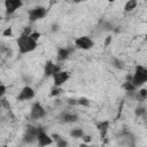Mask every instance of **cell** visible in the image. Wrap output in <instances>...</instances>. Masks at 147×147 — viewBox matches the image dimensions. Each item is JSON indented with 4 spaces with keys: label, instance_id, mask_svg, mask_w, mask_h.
I'll return each mask as SVG.
<instances>
[{
    "label": "cell",
    "instance_id": "cell-1",
    "mask_svg": "<svg viewBox=\"0 0 147 147\" xmlns=\"http://www.w3.org/2000/svg\"><path fill=\"white\" fill-rule=\"evenodd\" d=\"M16 42H17V46H18V51L22 54L30 53V52L34 51L36 47H37V41H34L30 36H26L24 33H22L17 38Z\"/></svg>",
    "mask_w": 147,
    "mask_h": 147
},
{
    "label": "cell",
    "instance_id": "cell-2",
    "mask_svg": "<svg viewBox=\"0 0 147 147\" xmlns=\"http://www.w3.org/2000/svg\"><path fill=\"white\" fill-rule=\"evenodd\" d=\"M132 85L137 88L141 85H144L146 82H147V69L142 65H138L136 68V71L133 74V76L131 77V80Z\"/></svg>",
    "mask_w": 147,
    "mask_h": 147
},
{
    "label": "cell",
    "instance_id": "cell-3",
    "mask_svg": "<svg viewBox=\"0 0 147 147\" xmlns=\"http://www.w3.org/2000/svg\"><path fill=\"white\" fill-rule=\"evenodd\" d=\"M41 131H42V129L37 127V126H28L26 127V131H25V134L23 137L24 142L32 144V142L37 141V138H38V136H39V133Z\"/></svg>",
    "mask_w": 147,
    "mask_h": 147
},
{
    "label": "cell",
    "instance_id": "cell-4",
    "mask_svg": "<svg viewBox=\"0 0 147 147\" xmlns=\"http://www.w3.org/2000/svg\"><path fill=\"white\" fill-rule=\"evenodd\" d=\"M47 14V9L45 7H41V6H37L32 9H30L28 11V16H29V20L31 22H36L42 17H45Z\"/></svg>",
    "mask_w": 147,
    "mask_h": 147
},
{
    "label": "cell",
    "instance_id": "cell-5",
    "mask_svg": "<svg viewBox=\"0 0 147 147\" xmlns=\"http://www.w3.org/2000/svg\"><path fill=\"white\" fill-rule=\"evenodd\" d=\"M75 46L77 48H80V49H90L94 46V42L93 40L90 38V37H86V36H83V37H79L75 40Z\"/></svg>",
    "mask_w": 147,
    "mask_h": 147
},
{
    "label": "cell",
    "instance_id": "cell-6",
    "mask_svg": "<svg viewBox=\"0 0 147 147\" xmlns=\"http://www.w3.org/2000/svg\"><path fill=\"white\" fill-rule=\"evenodd\" d=\"M46 116V110L45 108L39 103V102H36L33 103L32 108H31V113H30V117L32 119H40L42 117Z\"/></svg>",
    "mask_w": 147,
    "mask_h": 147
},
{
    "label": "cell",
    "instance_id": "cell-7",
    "mask_svg": "<svg viewBox=\"0 0 147 147\" xmlns=\"http://www.w3.org/2000/svg\"><path fill=\"white\" fill-rule=\"evenodd\" d=\"M23 6V2L21 0H6L5 1V8H6V14L11 15L13 13L16 11L20 7Z\"/></svg>",
    "mask_w": 147,
    "mask_h": 147
},
{
    "label": "cell",
    "instance_id": "cell-8",
    "mask_svg": "<svg viewBox=\"0 0 147 147\" xmlns=\"http://www.w3.org/2000/svg\"><path fill=\"white\" fill-rule=\"evenodd\" d=\"M70 78V74L68 71H62L60 70L59 72H56L53 76V80H54V85L55 87H60L62 84H64L68 79Z\"/></svg>",
    "mask_w": 147,
    "mask_h": 147
},
{
    "label": "cell",
    "instance_id": "cell-9",
    "mask_svg": "<svg viewBox=\"0 0 147 147\" xmlns=\"http://www.w3.org/2000/svg\"><path fill=\"white\" fill-rule=\"evenodd\" d=\"M34 96V91L30 87V86H24L20 94L17 95V100L18 101H26V100H31Z\"/></svg>",
    "mask_w": 147,
    "mask_h": 147
},
{
    "label": "cell",
    "instance_id": "cell-10",
    "mask_svg": "<svg viewBox=\"0 0 147 147\" xmlns=\"http://www.w3.org/2000/svg\"><path fill=\"white\" fill-rule=\"evenodd\" d=\"M61 69L59 65H56L55 63H53L52 61H47L46 64H45V68H44V72H45V76H54L56 72H59Z\"/></svg>",
    "mask_w": 147,
    "mask_h": 147
},
{
    "label": "cell",
    "instance_id": "cell-11",
    "mask_svg": "<svg viewBox=\"0 0 147 147\" xmlns=\"http://www.w3.org/2000/svg\"><path fill=\"white\" fill-rule=\"evenodd\" d=\"M37 141H38V145L40 146V147H45V146H48V145H51L52 142H53V139H52V137H49L46 132H44V130L39 133V136H38V138H37Z\"/></svg>",
    "mask_w": 147,
    "mask_h": 147
},
{
    "label": "cell",
    "instance_id": "cell-12",
    "mask_svg": "<svg viewBox=\"0 0 147 147\" xmlns=\"http://www.w3.org/2000/svg\"><path fill=\"white\" fill-rule=\"evenodd\" d=\"M109 121H101V122H98L96 123V129L100 133V137L101 139H105L107 133H108V129H109Z\"/></svg>",
    "mask_w": 147,
    "mask_h": 147
},
{
    "label": "cell",
    "instance_id": "cell-13",
    "mask_svg": "<svg viewBox=\"0 0 147 147\" xmlns=\"http://www.w3.org/2000/svg\"><path fill=\"white\" fill-rule=\"evenodd\" d=\"M60 119L64 123H74L78 119V116L76 114H71V113H62L60 116Z\"/></svg>",
    "mask_w": 147,
    "mask_h": 147
},
{
    "label": "cell",
    "instance_id": "cell-14",
    "mask_svg": "<svg viewBox=\"0 0 147 147\" xmlns=\"http://www.w3.org/2000/svg\"><path fill=\"white\" fill-rule=\"evenodd\" d=\"M71 52H72V48H59L57 49V60L59 61L67 60Z\"/></svg>",
    "mask_w": 147,
    "mask_h": 147
},
{
    "label": "cell",
    "instance_id": "cell-15",
    "mask_svg": "<svg viewBox=\"0 0 147 147\" xmlns=\"http://www.w3.org/2000/svg\"><path fill=\"white\" fill-rule=\"evenodd\" d=\"M146 98H147V90H146V88H141V90L138 91V93L136 94V99H137L138 101H140V102L145 101Z\"/></svg>",
    "mask_w": 147,
    "mask_h": 147
},
{
    "label": "cell",
    "instance_id": "cell-16",
    "mask_svg": "<svg viewBox=\"0 0 147 147\" xmlns=\"http://www.w3.org/2000/svg\"><path fill=\"white\" fill-rule=\"evenodd\" d=\"M111 65L113 67H115V68H117V69H124V62L122 61V60H119V59H117V57H113L111 59Z\"/></svg>",
    "mask_w": 147,
    "mask_h": 147
},
{
    "label": "cell",
    "instance_id": "cell-17",
    "mask_svg": "<svg viewBox=\"0 0 147 147\" xmlns=\"http://www.w3.org/2000/svg\"><path fill=\"white\" fill-rule=\"evenodd\" d=\"M136 7H137V1H136V0H129V1L125 3V6H124V10H125V11H131V10H133Z\"/></svg>",
    "mask_w": 147,
    "mask_h": 147
},
{
    "label": "cell",
    "instance_id": "cell-18",
    "mask_svg": "<svg viewBox=\"0 0 147 147\" xmlns=\"http://www.w3.org/2000/svg\"><path fill=\"white\" fill-rule=\"evenodd\" d=\"M122 86H123V88H124L127 93H133V92L136 91V87L132 85V83H131L130 80H126Z\"/></svg>",
    "mask_w": 147,
    "mask_h": 147
},
{
    "label": "cell",
    "instance_id": "cell-19",
    "mask_svg": "<svg viewBox=\"0 0 147 147\" xmlns=\"http://www.w3.org/2000/svg\"><path fill=\"white\" fill-rule=\"evenodd\" d=\"M70 136L74 137V138H83L84 132H83L82 129H78V127H77V129H72V130H71Z\"/></svg>",
    "mask_w": 147,
    "mask_h": 147
},
{
    "label": "cell",
    "instance_id": "cell-20",
    "mask_svg": "<svg viewBox=\"0 0 147 147\" xmlns=\"http://www.w3.org/2000/svg\"><path fill=\"white\" fill-rule=\"evenodd\" d=\"M77 105H80V106H85V107H90V106H91V103H90V100H88L87 98H84V96H82V98H79V99L77 100Z\"/></svg>",
    "mask_w": 147,
    "mask_h": 147
},
{
    "label": "cell",
    "instance_id": "cell-21",
    "mask_svg": "<svg viewBox=\"0 0 147 147\" xmlns=\"http://www.w3.org/2000/svg\"><path fill=\"white\" fill-rule=\"evenodd\" d=\"M134 113H136L137 116H145V114H146V109H145L144 107H138V108H136Z\"/></svg>",
    "mask_w": 147,
    "mask_h": 147
},
{
    "label": "cell",
    "instance_id": "cell-22",
    "mask_svg": "<svg viewBox=\"0 0 147 147\" xmlns=\"http://www.w3.org/2000/svg\"><path fill=\"white\" fill-rule=\"evenodd\" d=\"M56 146L57 147H68V142H67V140H64V139H59L57 141H56Z\"/></svg>",
    "mask_w": 147,
    "mask_h": 147
},
{
    "label": "cell",
    "instance_id": "cell-23",
    "mask_svg": "<svg viewBox=\"0 0 147 147\" xmlns=\"http://www.w3.org/2000/svg\"><path fill=\"white\" fill-rule=\"evenodd\" d=\"M0 103H1V107H5L6 109H8V110H10V105H9V102L6 100V99H0Z\"/></svg>",
    "mask_w": 147,
    "mask_h": 147
},
{
    "label": "cell",
    "instance_id": "cell-24",
    "mask_svg": "<svg viewBox=\"0 0 147 147\" xmlns=\"http://www.w3.org/2000/svg\"><path fill=\"white\" fill-rule=\"evenodd\" d=\"M62 93V90L60 88V87H54L53 90H52V92H51V95L52 96H56V95H59V94H61Z\"/></svg>",
    "mask_w": 147,
    "mask_h": 147
},
{
    "label": "cell",
    "instance_id": "cell-25",
    "mask_svg": "<svg viewBox=\"0 0 147 147\" xmlns=\"http://www.w3.org/2000/svg\"><path fill=\"white\" fill-rule=\"evenodd\" d=\"M3 37H10L11 34H13V30H11V28H7L5 31H3Z\"/></svg>",
    "mask_w": 147,
    "mask_h": 147
},
{
    "label": "cell",
    "instance_id": "cell-26",
    "mask_svg": "<svg viewBox=\"0 0 147 147\" xmlns=\"http://www.w3.org/2000/svg\"><path fill=\"white\" fill-rule=\"evenodd\" d=\"M30 37H31V38H32L34 41H37V40L39 39V37H40V32H31Z\"/></svg>",
    "mask_w": 147,
    "mask_h": 147
},
{
    "label": "cell",
    "instance_id": "cell-27",
    "mask_svg": "<svg viewBox=\"0 0 147 147\" xmlns=\"http://www.w3.org/2000/svg\"><path fill=\"white\" fill-rule=\"evenodd\" d=\"M103 30L110 31V30H113V25H111L110 23H108V22H105V23H103Z\"/></svg>",
    "mask_w": 147,
    "mask_h": 147
},
{
    "label": "cell",
    "instance_id": "cell-28",
    "mask_svg": "<svg viewBox=\"0 0 147 147\" xmlns=\"http://www.w3.org/2000/svg\"><path fill=\"white\" fill-rule=\"evenodd\" d=\"M5 92H6V86L2 85V84H0V99L2 98V95L5 94Z\"/></svg>",
    "mask_w": 147,
    "mask_h": 147
},
{
    "label": "cell",
    "instance_id": "cell-29",
    "mask_svg": "<svg viewBox=\"0 0 147 147\" xmlns=\"http://www.w3.org/2000/svg\"><path fill=\"white\" fill-rule=\"evenodd\" d=\"M111 39H113V38H111V36H108V37L106 38V40H105V46H106V47L111 42Z\"/></svg>",
    "mask_w": 147,
    "mask_h": 147
},
{
    "label": "cell",
    "instance_id": "cell-30",
    "mask_svg": "<svg viewBox=\"0 0 147 147\" xmlns=\"http://www.w3.org/2000/svg\"><path fill=\"white\" fill-rule=\"evenodd\" d=\"M83 140H84V144H87L91 141V137L90 136H83Z\"/></svg>",
    "mask_w": 147,
    "mask_h": 147
},
{
    "label": "cell",
    "instance_id": "cell-31",
    "mask_svg": "<svg viewBox=\"0 0 147 147\" xmlns=\"http://www.w3.org/2000/svg\"><path fill=\"white\" fill-rule=\"evenodd\" d=\"M52 139L55 140V141H57L59 139H61V137H60L59 134H56V133H53V134H52Z\"/></svg>",
    "mask_w": 147,
    "mask_h": 147
},
{
    "label": "cell",
    "instance_id": "cell-32",
    "mask_svg": "<svg viewBox=\"0 0 147 147\" xmlns=\"http://www.w3.org/2000/svg\"><path fill=\"white\" fill-rule=\"evenodd\" d=\"M68 103L69 105H77V100H75V99H68Z\"/></svg>",
    "mask_w": 147,
    "mask_h": 147
},
{
    "label": "cell",
    "instance_id": "cell-33",
    "mask_svg": "<svg viewBox=\"0 0 147 147\" xmlns=\"http://www.w3.org/2000/svg\"><path fill=\"white\" fill-rule=\"evenodd\" d=\"M57 30H59V25H57V24H53V25H52V31L55 32V31H57Z\"/></svg>",
    "mask_w": 147,
    "mask_h": 147
},
{
    "label": "cell",
    "instance_id": "cell-34",
    "mask_svg": "<svg viewBox=\"0 0 147 147\" xmlns=\"http://www.w3.org/2000/svg\"><path fill=\"white\" fill-rule=\"evenodd\" d=\"M79 147H88V146H87V145H86V144H82V145H80V146H79Z\"/></svg>",
    "mask_w": 147,
    "mask_h": 147
},
{
    "label": "cell",
    "instance_id": "cell-35",
    "mask_svg": "<svg viewBox=\"0 0 147 147\" xmlns=\"http://www.w3.org/2000/svg\"><path fill=\"white\" fill-rule=\"evenodd\" d=\"M1 20H2V17H1V15H0V21H1Z\"/></svg>",
    "mask_w": 147,
    "mask_h": 147
},
{
    "label": "cell",
    "instance_id": "cell-36",
    "mask_svg": "<svg viewBox=\"0 0 147 147\" xmlns=\"http://www.w3.org/2000/svg\"><path fill=\"white\" fill-rule=\"evenodd\" d=\"M2 147H7V146H6V145H5V146H2Z\"/></svg>",
    "mask_w": 147,
    "mask_h": 147
},
{
    "label": "cell",
    "instance_id": "cell-37",
    "mask_svg": "<svg viewBox=\"0 0 147 147\" xmlns=\"http://www.w3.org/2000/svg\"><path fill=\"white\" fill-rule=\"evenodd\" d=\"M0 108H1V103H0Z\"/></svg>",
    "mask_w": 147,
    "mask_h": 147
}]
</instances>
